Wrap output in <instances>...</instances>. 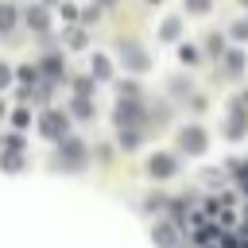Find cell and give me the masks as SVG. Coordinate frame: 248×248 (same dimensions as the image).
Here are the masks:
<instances>
[{
    "label": "cell",
    "instance_id": "6da1fadb",
    "mask_svg": "<svg viewBox=\"0 0 248 248\" xmlns=\"http://www.w3.org/2000/svg\"><path fill=\"white\" fill-rule=\"evenodd\" d=\"M39 132H43L46 140H62V136H66V116L54 112V108L43 112V116H39Z\"/></svg>",
    "mask_w": 248,
    "mask_h": 248
},
{
    "label": "cell",
    "instance_id": "7a4b0ae2",
    "mask_svg": "<svg viewBox=\"0 0 248 248\" xmlns=\"http://www.w3.org/2000/svg\"><path fill=\"white\" fill-rule=\"evenodd\" d=\"M178 143H182V151H186V155H202V151H205V132L190 124V128H182V132H178Z\"/></svg>",
    "mask_w": 248,
    "mask_h": 248
},
{
    "label": "cell",
    "instance_id": "3957f363",
    "mask_svg": "<svg viewBox=\"0 0 248 248\" xmlns=\"http://www.w3.org/2000/svg\"><path fill=\"white\" fill-rule=\"evenodd\" d=\"M174 167H178V163H174V155H167V151H155V155L147 159V174H151V178H170Z\"/></svg>",
    "mask_w": 248,
    "mask_h": 248
},
{
    "label": "cell",
    "instance_id": "277c9868",
    "mask_svg": "<svg viewBox=\"0 0 248 248\" xmlns=\"http://www.w3.org/2000/svg\"><path fill=\"white\" fill-rule=\"evenodd\" d=\"M120 62H124L128 70H147V54H143L136 43H124V46H120Z\"/></svg>",
    "mask_w": 248,
    "mask_h": 248
},
{
    "label": "cell",
    "instance_id": "5b68a950",
    "mask_svg": "<svg viewBox=\"0 0 248 248\" xmlns=\"http://www.w3.org/2000/svg\"><path fill=\"white\" fill-rule=\"evenodd\" d=\"M62 159H66L70 167H81V159H85V147H81L78 140H66V143H62V151H58V163H62Z\"/></svg>",
    "mask_w": 248,
    "mask_h": 248
},
{
    "label": "cell",
    "instance_id": "8992f818",
    "mask_svg": "<svg viewBox=\"0 0 248 248\" xmlns=\"http://www.w3.org/2000/svg\"><path fill=\"white\" fill-rule=\"evenodd\" d=\"M140 120V105L136 101H120V108H116V124L124 128V124H136Z\"/></svg>",
    "mask_w": 248,
    "mask_h": 248
},
{
    "label": "cell",
    "instance_id": "52a82bcc",
    "mask_svg": "<svg viewBox=\"0 0 248 248\" xmlns=\"http://www.w3.org/2000/svg\"><path fill=\"white\" fill-rule=\"evenodd\" d=\"M174 240H178V236H174L170 225H159V229H155V244H159V248H174Z\"/></svg>",
    "mask_w": 248,
    "mask_h": 248
},
{
    "label": "cell",
    "instance_id": "ba28073f",
    "mask_svg": "<svg viewBox=\"0 0 248 248\" xmlns=\"http://www.w3.org/2000/svg\"><path fill=\"white\" fill-rule=\"evenodd\" d=\"M27 23H31L35 31H46V12H43V8H31V12H27Z\"/></svg>",
    "mask_w": 248,
    "mask_h": 248
},
{
    "label": "cell",
    "instance_id": "9c48e42d",
    "mask_svg": "<svg viewBox=\"0 0 248 248\" xmlns=\"http://www.w3.org/2000/svg\"><path fill=\"white\" fill-rule=\"evenodd\" d=\"M120 147H128V151L140 147V132L136 128H120Z\"/></svg>",
    "mask_w": 248,
    "mask_h": 248
},
{
    "label": "cell",
    "instance_id": "30bf717a",
    "mask_svg": "<svg viewBox=\"0 0 248 248\" xmlns=\"http://www.w3.org/2000/svg\"><path fill=\"white\" fill-rule=\"evenodd\" d=\"M12 23H16V8L0 4V31H12Z\"/></svg>",
    "mask_w": 248,
    "mask_h": 248
},
{
    "label": "cell",
    "instance_id": "8fae6325",
    "mask_svg": "<svg viewBox=\"0 0 248 248\" xmlns=\"http://www.w3.org/2000/svg\"><path fill=\"white\" fill-rule=\"evenodd\" d=\"M74 116H93V105H89L85 97H78V101H74Z\"/></svg>",
    "mask_w": 248,
    "mask_h": 248
},
{
    "label": "cell",
    "instance_id": "7c38bea8",
    "mask_svg": "<svg viewBox=\"0 0 248 248\" xmlns=\"http://www.w3.org/2000/svg\"><path fill=\"white\" fill-rule=\"evenodd\" d=\"M43 70H46V74H50V78H58V74H62V62H58V58H54V54H50V58H46V62H43Z\"/></svg>",
    "mask_w": 248,
    "mask_h": 248
},
{
    "label": "cell",
    "instance_id": "4fadbf2b",
    "mask_svg": "<svg viewBox=\"0 0 248 248\" xmlns=\"http://www.w3.org/2000/svg\"><path fill=\"white\" fill-rule=\"evenodd\" d=\"M93 70H97V78H108V58L97 54V58H93Z\"/></svg>",
    "mask_w": 248,
    "mask_h": 248
},
{
    "label": "cell",
    "instance_id": "5bb4252c",
    "mask_svg": "<svg viewBox=\"0 0 248 248\" xmlns=\"http://www.w3.org/2000/svg\"><path fill=\"white\" fill-rule=\"evenodd\" d=\"M174 35H178V19H167L163 23V39H174Z\"/></svg>",
    "mask_w": 248,
    "mask_h": 248
},
{
    "label": "cell",
    "instance_id": "9a60e30c",
    "mask_svg": "<svg viewBox=\"0 0 248 248\" xmlns=\"http://www.w3.org/2000/svg\"><path fill=\"white\" fill-rule=\"evenodd\" d=\"M35 78H39V70H35V66H23V70H19V81H27V85H31Z\"/></svg>",
    "mask_w": 248,
    "mask_h": 248
},
{
    "label": "cell",
    "instance_id": "2e32d148",
    "mask_svg": "<svg viewBox=\"0 0 248 248\" xmlns=\"http://www.w3.org/2000/svg\"><path fill=\"white\" fill-rule=\"evenodd\" d=\"M232 105H236V116H248V93H240Z\"/></svg>",
    "mask_w": 248,
    "mask_h": 248
},
{
    "label": "cell",
    "instance_id": "e0dca14e",
    "mask_svg": "<svg viewBox=\"0 0 248 248\" xmlns=\"http://www.w3.org/2000/svg\"><path fill=\"white\" fill-rule=\"evenodd\" d=\"M209 50H213V54H221V50H225V43H221V35H209Z\"/></svg>",
    "mask_w": 248,
    "mask_h": 248
},
{
    "label": "cell",
    "instance_id": "ac0fdd59",
    "mask_svg": "<svg viewBox=\"0 0 248 248\" xmlns=\"http://www.w3.org/2000/svg\"><path fill=\"white\" fill-rule=\"evenodd\" d=\"M178 54H182V62H194V58H198V50H194V46H182Z\"/></svg>",
    "mask_w": 248,
    "mask_h": 248
},
{
    "label": "cell",
    "instance_id": "d6986e66",
    "mask_svg": "<svg viewBox=\"0 0 248 248\" xmlns=\"http://www.w3.org/2000/svg\"><path fill=\"white\" fill-rule=\"evenodd\" d=\"M8 81H12V70H8V66H4V62H0V89H4V85H8Z\"/></svg>",
    "mask_w": 248,
    "mask_h": 248
},
{
    "label": "cell",
    "instance_id": "ffe728a7",
    "mask_svg": "<svg viewBox=\"0 0 248 248\" xmlns=\"http://www.w3.org/2000/svg\"><path fill=\"white\" fill-rule=\"evenodd\" d=\"M0 112H4V101H0Z\"/></svg>",
    "mask_w": 248,
    "mask_h": 248
},
{
    "label": "cell",
    "instance_id": "44dd1931",
    "mask_svg": "<svg viewBox=\"0 0 248 248\" xmlns=\"http://www.w3.org/2000/svg\"><path fill=\"white\" fill-rule=\"evenodd\" d=\"M240 4H248V0H240Z\"/></svg>",
    "mask_w": 248,
    "mask_h": 248
},
{
    "label": "cell",
    "instance_id": "7402d4cb",
    "mask_svg": "<svg viewBox=\"0 0 248 248\" xmlns=\"http://www.w3.org/2000/svg\"><path fill=\"white\" fill-rule=\"evenodd\" d=\"M105 4H108V0H105Z\"/></svg>",
    "mask_w": 248,
    "mask_h": 248
}]
</instances>
